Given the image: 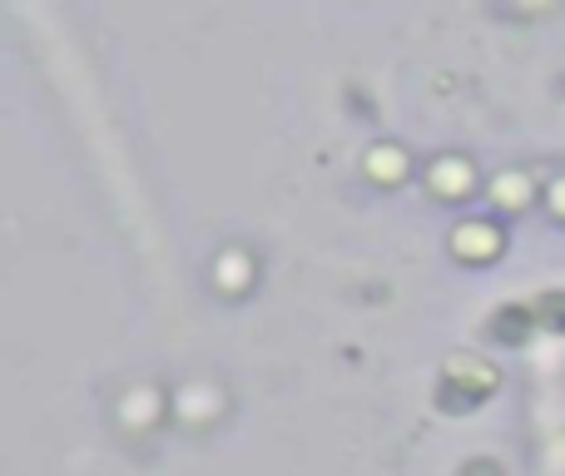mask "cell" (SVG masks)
I'll return each mask as SVG.
<instances>
[{
	"label": "cell",
	"instance_id": "obj_2",
	"mask_svg": "<svg viewBox=\"0 0 565 476\" xmlns=\"http://www.w3.org/2000/svg\"><path fill=\"white\" fill-rule=\"evenodd\" d=\"M451 248H457L461 258H497V253H501V234L491 224H461L457 234H451Z\"/></svg>",
	"mask_w": 565,
	"mask_h": 476
},
{
	"label": "cell",
	"instance_id": "obj_1",
	"mask_svg": "<svg viewBox=\"0 0 565 476\" xmlns=\"http://www.w3.org/2000/svg\"><path fill=\"white\" fill-rule=\"evenodd\" d=\"M491 388H497V372L491 368H471V362L451 358L447 372H441V382H437V408L467 412V408H477V402H487Z\"/></svg>",
	"mask_w": 565,
	"mask_h": 476
},
{
	"label": "cell",
	"instance_id": "obj_3",
	"mask_svg": "<svg viewBox=\"0 0 565 476\" xmlns=\"http://www.w3.org/2000/svg\"><path fill=\"white\" fill-rule=\"evenodd\" d=\"M536 313H531V308H501L497 313V318H491V338H497V342H507V348H511V342H526L531 338V328H536Z\"/></svg>",
	"mask_w": 565,
	"mask_h": 476
},
{
	"label": "cell",
	"instance_id": "obj_7",
	"mask_svg": "<svg viewBox=\"0 0 565 476\" xmlns=\"http://www.w3.org/2000/svg\"><path fill=\"white\" fill-rule=\"evenodd\" d=\"M461 476H501V462H491V457L467 462V467H461Z\"/></svg>",
	"mask_w": 565,
	"mask_h": 476
},
{
	"label": "cell",
	"instance_id": "obj_5",
	"mask_svg": "<svg viewBox=\"0 0 565 476\" xmlns=\"http://www.w3.org/2000/svg\"><path fill=\"white\" fill-rule=\"evenodd\" d=\"M372 174H382V179L397 174L402 179V149H372Z\"/></svg>",
	"mask_w": 565,
	"mask_h": 476
},
{
	"label": "cell",
	"instance_id": "obj_4",
	"mask_svg": "<svg viewBox=\"0 0 565 476\" xmlns=\"http://www.w3.org/2000/svg\"><path fill=\"white\" fill-rule=\"evenodd\" d=\"M536 313H541V328L565 332V293H546V298L536 303Z\"/></svg>",
	"mask_w": 565,
	"mask_h": 476
},
{
	"label": "cell",
	"instance_id": "obj_6",
	"mask_svg": "<svg viewBox=\"0 0 565 476\" xmlns=\"http://www.w3.org/2000/svg\"><path fill=\"white\" fill-rule=\"evenodd\" d=\"M461 179H467V169H461V165H441V169H431V189H451V194H457Z\"/></svg>",
	"mask_w": 565,
	"mask_h": 476
}]
</instances>
